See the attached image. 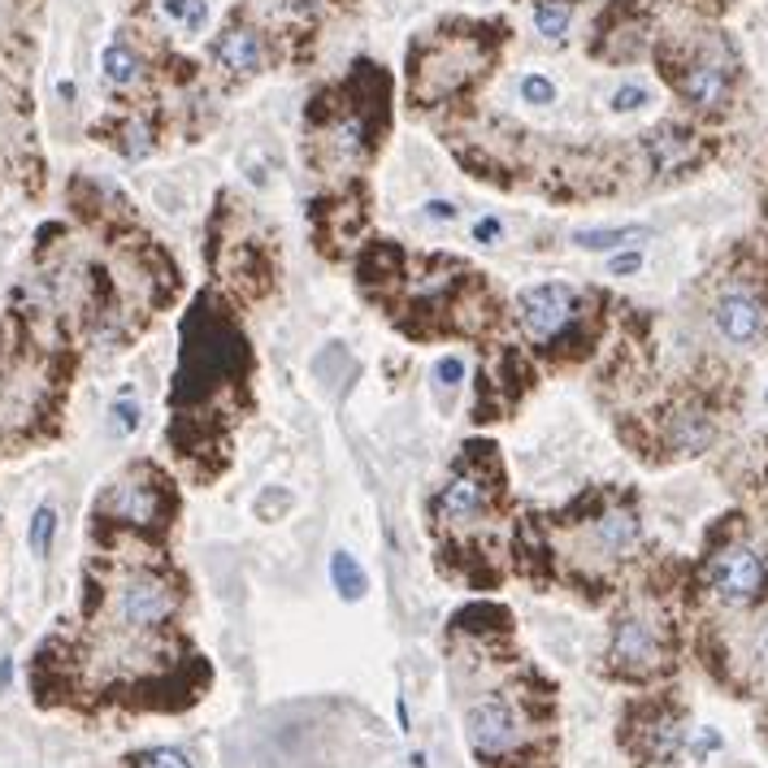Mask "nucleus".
I'll list each match as a JSON object with an SVG mask.
<instances>
[{
    "instance_id": "obj_3",
    "label": "nucleus",
    "mask_w": 768,
    "mask_h": 768,
    "mask_svg": "<svg viewBox=\"0 0 768 768\" xmlns=\"http://www.w3.org/2000/svg\"><path fill=\"white\" fill-rule=\"evenodd\" d=\"M465 734H469L474 752H482V756H504V752L516 747L521 725H516L509 703L491 695V699L469 703V712H465Z\"/></svg>"
},
{
    "instance_id": "obj_16",
    "label": "nucleus",
    "mask_w": 768,
    "mask_h": 768,
    "mask_svg": "<svg viewBox=\"0 0 768 768\" xmlns=\"http://www.w3.org/2000/svg\"><path fill=\"white\" fill-rule=\"evenodd\" d=\"M101 66H105V79H109L114 88H130V83L139 79V57L130 53L127 44H109L105 57H101Z\"/></svg>"
},
{
    "instance_id": "obj_7",
    "label": "nucleus",
    "mask_w": 768,
    "mask_h": 768,
    "mask_svg": "<svg viewBox=\"0 0 768 768\" xmlns=\"http://www.w3.org/2000/svg\"><path fill=\"white\" fill-rule=\"evenodd\" d=\"M717 330L730 339V344H756L760 335L768 330V313L760 300H752V295H743V291H734V295H725L721 304H717Z\"/></svg>"
},
{
    "instance_id": "obj_1",
    "label": "nucleus",
    "mask_w": 768,
    "mask_h": 768,
    "mask_svg": "<svg viewBox=\"0 0 768 768\" xmlns=\"http://www.w3.org/2000/svg\"><path fill=\"white\" fill-rule=\"evenodd\" d=\"M516 317L534 344H556L578 317V295L565 282H534L516 295Z\"/></svg>"
},
{
    "instance_id": "obj_24",
    "label": "nucleus",
    "mask_w": 768,
    "mask_h": 768,
    "mask_svg": "<svg viewBox=\"0 0 768 768\" xmlns=\"http://www.w3.org/2000/svg\"><path fill=\"white\" fill-rule=\"evenodd\" d=\"M642 105H647V92H642V88H621V92L613 96V109H617V114H635Z\"/></svg>"
},
{
    "instance_id": "obj_6",
    "label": "nucleus",
    "mask_w": 768,
    "mask_h": 768,
    "mask_svg": "<svg viewBox=\"0 0 768 768\" xmlns=\"http://www.w3.org/2000/svg\"><path fill=\"white\" fill-rule=\"evenodd\" d=\"M213 61L231 79H253V74H260V66H265V44H260V35L248 31V26H231V31H222L213 39Z\"/></svg>"
},
{
    "instance_id": "obj_17",
    "label": "nucleus",
    "mask_w": 768,
    "mask_h": 768,
    "mask_svg": "<svg viewBox=\"0 0 768 768\" xmlns=\"http://www.w3.org/2000/svg\"><path fill=\"white\" fill-rule=\"evenodd\" d=\"M686 152H690V135H682V130H660V135H651L655 170H673Z\"/></svg>"
},
{
    "instance_id": "obj_27",
    "label": "nucleus",
    "mask_w": 768,
    "mask_h": 768,
    "mask_svg": "<svg viewBox=\"0 0 768 768\" xmlns=\"http://www.w3.org/2000/svg\"><path fill=\"white\" fill-rule=\"evenodd\" d=\"M287 504H291V500H287V491H269V496H265V500H260L256 509L265 512V516H274V512H278V509H287Z\"/></svg>"
},
{
    "instance_id": "obj_31",
    "label": "nucleus",
    "mask_w": 768,
    "mask_h": 768,
    "mask_svg": "<svg viewBox=\"0 0 768 768\" xmlns=\"http://www.w3.org/2000/svg\"><path fill=\"white\" fill-rule=\"evenodd\" d=\"M765 660H768V635H765Z\"/></svg>"
},
{
    "instance_id": "obj_25",
    "label": "nucleus",
    "mask_w": 768,
    "mask_h": 768,
    "mask_svg": "<svg viewBox=\"0 0 768 768\" xmlns=\"http://www.w3.org/2000/svg\"><path fill=\"white\" fill-rule=\"evenodd\" d=\"M642 269V253L635 248V253H617L613 256V274L621 278V274H639Z\"/></svg>"
},
{
    "instance_id": "obj_23",
    "label": "nucleus",
    "mask_w": 768,
    "mask_h": 768,
    "mask_svg": "<svg viewBox=\"0 0 768 768\" xmlns=\"http://www.w3.org/2000/svg\"><path fill=\"white\" fill-rule=\"evenodd\" d=\"M135 768H191V760L183 752H174V747H161V752H148Z\"/></svg>"
},
{
    "instance_id": "obj_8",
    "label": "nucleus",
    "mask_w": 768,
    "mask_h": 768,
    "mask_svg": "<svg viewBox=\"0 0 768 768\" xmlns=\"http://www.w3.org/2000/svg\"><path fill=\"white\" fill-rule=\"evenodd\" d=\"M677 92L690 101V105H699V109H721L725 101H730V70L721 66V61H690L686 70H682V79H677Z\"/></svg>"
},
{
    "instance_id": "obj_9",
    "label": "nucleus",
    "mask_w": 768,
    "mask_h": 768,
    "mask_svg": "<svg viewBox=\"0 0 768 768\" xmlns=\"http://www.w3.org/2000/svg\"><path fill=\"white\" fill-rule=\"evenodd\" d=\"M105 509L114 512L118 521H127V525H152L156 512H161V487H152V482H118L105 496Z\"/></svg>"
},
{
    "instance_id": "obj_30",
    "label": "nucleus",
    "mask_w": 768,
    "mask_h": 768,
    "mask_svg": "<svg viewBox=\"0 0 768 768\" xmlns=\"http://www.w3.org/2000/svg\"><path fill=\"white\" fill-rule=\"evenodd\" d=\"M399 730H404V734L412 730V725H408V703H404V695H399Z\"/></svg>"
},
{
    "instance_id": "obj_29",
    "label": "nucleus",
    "mask_w": 768,
    "mask_h": 768,
    "mask_svg": "<svg viewBox=\"0 0 768 768\" xmlns=\"http://www.w3.org/2000/svg\"><path fill=\"white\" fill-rule=\"evenodd\" d=\"M712 747H721V738H717V734H699V743H695V752L703 756V752H712Z\"/></svg>"
},
{
    "instance_id": "obj_15",
    "label": "nucleus",
    "mask_w": 768,
    "mask_h": 768,
    "mask_svg": "<svg viewBox=\"0 0 768 768\" xmlns=\"http://www.w3.org/2000/svg\"><path fill=\"white\" fill-rule=\"evenodd\" d=\"M569 22H573V4L569 0H538L534 4V31L543 39H565Z\"/></svg>"
},
{
    "instance_id": "obj_28",
    "label": "nucleus",
    "mask_w": 768,
    "mask_h": 768,
    "mask_svg": "<svg viewBox=\"0 0 768 768\" xmlns=\"http://www.w3.org/2000/svg\"><path fill=\"white\" fill-rule=\"evenodd\" d=\"M426 213H430V218H439V222H452V218H456V209H452L447 200H430V205H426Z\"/></svg>"
},
{
    "instance_id": "obj_10",
    "label": "nucleus",
    "mask_w": 768,
    "mask_h": 768,
    "mask_svg": "<svg viewBox=\"0 0 768 768\" xmlns=\"http://www.w3.org/2000/svg\"><path fill=\"white\" fill-rule=\"evenodd\" d=\"M655 655H660V642H655V630L647 621H639V617L617 621V630H613V660L617 664L647 668V664H655Z\"/></svg>"
},
{
    "instance_id": "obj_22",
    "label": "nucleus",
    "mask_w": 768,
    "mask_h": 768,
    "mask_svg": "<svg viewBox=\"0 0 768 768\" xmlns=\"http://www.w3.org/2000/svg\"><path fill=\"white\" fill-rule=\"evenodd\" d=\"M465 383V361H456V357H443L439 365H434V386L439 391H452V386Z\"/></svg>"
},
{
    "instance_id": "obj_21",
    "label": "nucleus",
    "mask_w": 768,
    "mask_h": 768,
    "mask_svg": "<svg viewBox=\"0 0 768 768\" xmlns=\"http://www.w3.org/2000/svg\"><path fill=\"white\" fill-rule=\"evenodd\" d=\"M139 421H143V412H139L135 399H118V404H114V434H135Z\"/></svg>"
},
{
    "instance_id": "obj_11",
    "label": "nucleus",
    "mask_w": 768,
    "mask_h": 768,
    "mask_svg": "<svg viewBox=\"0 0 768 768\" xmlns=\"http://www.w3.org/2000/svg\"><path fill=\"white\" fill-rule=\"evenodd\" d=\"M717 426L703 408H682L673 421H668V447L682 452V456H699L708 443H712Z\"/></svg>"
},
{
    "instance_id": "obj_19",
    "label": "nucleus",
    "mask_w": 768,
    "mask_h": 768,
    "mask_svg": "<svg viewBox=\"0 0 768 768\" xmlns=\"http://www.w3.org/2000/svg\"><path fill=\"white\" fill-rule=\"evenodd\" d=\"M53 534H57V512L44 504V509L31 516V551H35V556H48Z\"/></svg>"
},
{
    "instance_id": "obj_26",
    "label": "nucleus",
    "mask_w": 768,
    "mask_h": 768,
    "mask_svg": "<svg viewBox=\"0 0 768 768\" xmlns=\"http://www.w3.org/2000/svg\"><path fill=\"white\" fill-rule=\"evenodd\" d=\"M500 235H504L500 218H482V222L474 226V240H478V244H491V240H500Z\"/></svg>"
},
{
    "instance_id": "obj_5",
    "label": "nucleus",
    "mask_w": 768,
    "mask_h": 768,
    "mask_svg": "<svg viewBox=\"0 0 768 768\" xmlns=\"http://www.w3.org/2000/svg\"><path fill=\"white\" fill-rule=\"evenodd\" d=\"M487 496H491V478L478 469V465H461L443 491H439V516L452 521V525H465V521H478L482 509H487Z\"/></svg>"
},
{
    "instance_id": "obj_2",
    "label": "nucleus",
    "mask_w": 768,
    "mask_h": 768,
    "mask_svg": "<svg viewBox=\"0 0 768 768\" xmlns=\"http://www.w3.org/2000/svg\"><path fill=\"white\" fill-rule=\"evenodd\" d=\"M708 578H712V591H717L725 604H747V600H756V595L765 591L768 565H765V556L752 551L747 543H734V547H725V551L712 556Z\"/></svg>"
},
{
    "instance_id": "obj_12",
    "label": "nucleus",
    "mask_w": 768,
    "mask_h": 768,
    "mask_svg": "<svg viewBox=\"0 0 768 768\" xmlns=\"http://www.w3.org/2000/svg\"><path fill=\"white\" fill-rule=\"evenodd\" d=\"M595 538H600V547H608V551H626V547H635V538H639V516L630 509L604 512V516L595 521Z\"/></svg>"
},
{
    "instance_id": "obj_14",
    "label": "nucleus",
    "mask_w": 768,
    "mask_h": 768,
    "mask_svg": "<svg viewBox=\"0 0 768 768\" xmlns=\"http://www.w3.org/2000/svg\"><path fill=\"white\" fill-rule=\"evenodd\" d=\"M647 235H651L647 226H604V231H578L573 244L586 248V253H613L621 244H639Z\"/></svg>"
},
{
    "instance_id": "obj_13",
    "label": "nucleus",
    "mask_w": 768,
    "mask_h": 768,
    "mask_svg": "<svg viewBox=\"0 0 768 768\" xmlns=\"http://www.w3.org/2000/svg\"><path fill=\"white\" fill-rule=\"evenodd\" d=\"M330 582H335L339 600H348V604L365 600V586H370L365 569H361V565H357L348 551H335V556H330Z\"/></svg>"
},
{
    "instance_id": "obj_20",
    "label": "nucleus",
    "mask_w": 768,
    "mask_h": 768,
    "mask_svg": "<svg viewBox=\"0 0 768 768\" xmlns=\"http://www.w3.org/2000/svg\"><path fill=\"white\" fill-rule=\"evenodd\" d=\"M521 101H525V105H551V101H556V88H551L543 74H525V79H521Z\"/></svg>"
},
{
    "instance_id": "obj_4",
    "label": "nucleus",
    "mask_w": 768,
    "mask_h": 768,
    "mask_svg": "<svg viewBox=\"0 0 768 768\" xmlns=\"http://www.w3.org/2000/svg\"><path fill=\"white\" fill-rule=\"evenodd\" d=\"M174 608H178V595L161 578H152V573L135 578L127 591H123V604H118V613H123V621H127L130 630L165 626L174 617Z\"/></svg>"
},
{
    "instance_id": "obj_18",
    "label": "nucleus",
    "mask_w": 768,
    "mask_h": 768,
    "mask_svg": "<svg viewBox=\"0 0 768 768\" xmlns=\"http://www.w3.org/2000/svg\"><path fill=\"white\" fill-rule=\"evenodd\" d=\"M165 13H170L178 26H187V31H205V26H209L205 0H165Z\"/></svg>"
}]
</instances>
